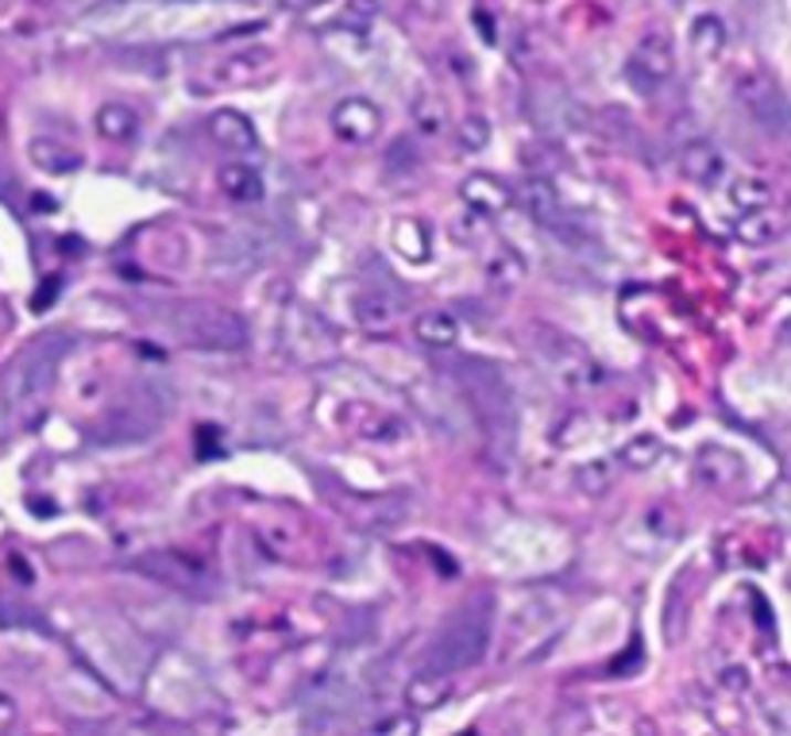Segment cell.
Listing matches in <instances>:
<instances>
[{"label": "cell", "mask_w": 791, "mask_h": 736, "mask_svg": "<svg viewBox=\"0 0 791 736\" xmlns=\"http://www.w3.org/2000/svg\"><path fill=\"white\" fill-rule=\"evenodd\" d=\"M738 100L746 105V113L753 116L769 136H784L788 131V97L772 74H761V70H757V74L741 77Z\"/></svg>", "instance_id": "cell-5"}, {"label": "cell", "mask_w": 791, "mask_h": 736, "mask_svg": "<svg viewBox=\"0 0 791 736\" xmlns=\"http://www.w3.org/2000/svg\"><path fill=\"white\" fill-rule=\"evenodd\" d=\"M379 733H394V736H413L418 733V722H382Z\"/></svg>", "instance_id": "cell-31"}, {"label": "cell", "mask_w": 791, "mask_h": 736, "mask_svg": "<svg viewBox=\"0 0 791 736\" xmlns=\"http://www.w3.org/2000/svg\"><path fill=\"white\" fill-rule=\"evenodd\" d=\"M139 128L136 113H131L128 105H120V100H113V105H105L97 113V131L105 139H131Z\"/></svg>", "instance_id": "cell-21"}, {"label": "cell", "mask_w": 791, "mask_h": 736, "mask_svg": "<svg viewBox=\"0 0 791 736\" xmlns=\"http://www.w3.org/2000/svg\"><path fill=\"white\" fill-rule=\"evenodd\" d=\"M266 62H271V54L266 51H252V54H236L232 62H224V74L221 82L224 85H236V82H255V77L266 70Z\"/></svg>", "instance_id": "cell-24"}, {"label": "cell", "mask_w": 791, "mask_h": 736, "mask_svg": "<svg viewBox=\"0 0 791 736\" xmlns=\"http://www.w3.org/2000/svg\"><path fill=\"white\" fill-rule=\"evenodd\" d=\"M456 378L464 386V394L472 397V405L479 409V417L487 420L491 436L498 444H510L514 433H518V420H514V394L510 382L503 378V371L483 363V359H460Z\"/></svg>", "instance_id": "cell-3"}, {"label": "cell", "mask_w": 791, "mask_h": 736, "mask_svg": "<svg viewBox=\"0 0 791 736\" xmlns=\"http://www.w3.org/2000/svg\"><path fill=\"white\" fill-rule=\"evenodd\" d=\"M62 355H66V335H43L28 343L0 374V417L20 425L35 417L43 397L51 394Z\"/></svg>", "instance_id": "cell-1"}, {"label": "cell", "mask_w": 791, "mask_h": 736, "mask_svg": "<svg viewBox=\"0 0 791 736\" xmlns=\"http://www.w3.org/2000/svg\"><path fill=\"white\" fill-rule=\"evenodd\" d=\"M31 162H35L39 170H46V174H74V170L82 167V154L62 147L59 139H35V143H31Z\"/></svg>", "instance_id": "cell-19"}, {"label": "cell", "mask_w": 791, "mask_h": 736, "mask_svg": "<svg viewBox=\"0 0 791 736\" xmlns=\"http://www.w3.org/2000/svg\"><path fill=\"white\" fill-rule=\"evenodd\" d=\"M351 8H356V12H363V15H375L382 8V0H351Z\"/></svg>", "instance_id": "cell-33"}, {"label": "cell", "mask_w": 791, "mask_h": 736, "mask_svg": "<svg viewBox=\"0 0 791 736\" xmlns=\"http://www.w3.org/2000/svg\"><path fill=\"white\" fill-rule=\"evenodd\" d=\"M738 239H746V244H772V239L784 232V224H780V216H772L769 209H757V213H746V221L738 224Z\"/></svg>", "instance_id": "cell-22"}, {"label": "cell", "mask_w": 791, "mask_h": 736, "mask_svg": "<svg viewBox=\"0 0 791 736\" xmlns=\"http://www.w3.org/2000/svg\"><path fill=\"white\" fill-rule=\"evenodd\" d=\"M730 205L738 213H757V209H769L772 205V185L761 182V178H738L730 185Z\"/></svg>", "instance_id": "cell-20"}, {"label": "cell", "mask_w": 791, "mask_h": 736, "mask_svg": "<svg viewBox=\"0 0 791 736\" xmlns=\"http://www.w3.org/2000/svg\"><path fill=\"white\" fill-rule=\"evenodd\" d=\"M521 205L529 209V216L545 228H560L563 224V205H560V193L552 190V182L545 178H529L521 185Z\"/></svg>", "instance_id": "cell-13"}, {"label": "cell", "mask_w": 791, "mask_h": 736, "mask_svg": "<svg viewBox=\"0 0 791 736\" xmlns=\"http://www.w3.org/2000/svg\"><path fill=\"white\" fill-rule=\"evenodd\" d=\"M159 425H162V409L151 402V397H144V402H128V405H120V409H113L105 433L120 444H131V440H147V436H155L159 433Z\"/></svg>", "instance_id": "cell-10"}, {"label": "cell", "mask_w": 791, "mask_h": 736, "mask_svg": "<svg viewBox=\"0 0 791 736\" xmlns=\"http://www.w3.org/2000/svg\"><path fill=\"white\" fill-rule=\"evenodd\" d=\"M576 479H579V490L591 493V498H599V493H607L614 474H610V463H587Z\"/></svg>", "instance_id": "cell-27"}, {"label": "cell", "mask_w": 791, "mask_h": 736, "mask_svg": "<svg viewBox=\"0 0 791 736\" xmlns=\"http://www.w3.org/2000/svg\"><path fill=\"white\" fill-rule=\"evenodd\" d=\"M351 312H356V324L363 328V332H390L394 320L405 312V301L402 297L382 294V289H371V294L356 297V309Z\"/></svg>", "instance_id": "cell-11"}, {"label": "cell", "mask_w": 791, "mask_h": 736, "mask_svg": "<svg viewBox=\"0 0 791 736\" xmlns=\"http://www.w3.org/2000/svg\"><path fill=\"white\" fill-rule=\"evenodd\" d=\"M217 182H221L224 198L240 201V205H252V201L263 198V178H260V170H252L247 162H229V167H221Z\"/></svg>", "instance_id": "cell-16"}, {"label": "cell", "mask_w": 791, "mask_h": 736, "mask_svg": "<svg viewBox=\"0 0 791 736\" xmlns=\"http://www.w3.org/2000/svg\"><path fill=\"white\" fill-rule=\"evenodd\" d=\"M205 131H209V139L229 154H252L255 147H260L255 124L247 120L244 113H236V108H217V113L205 120Z\"/></svg>", "instance_id": "cell-8"}, {"label": "cell", "mask_w": 791, "mask_h": 736, "mask_svg": "<svg viewBox=\"0 0 791 736\" xmlns=\"http://www.w3.org/2000/svg\"><path fill=\"white\" fill-rule=\"evenodd\" d=\"M186 317L178 320L182 335L193 348L205 351H240L247 343V328L236 312L213 309V305H182Z\"/></svg>", "instance_id": "cell-4"}, {"label": "cell", "mask_w": 791, "mask_h": 736, "mask_svg": "<svg viewBox=\"0 0 791 736\" xmlns=\"http://www.w3.org/2000/svg\"><path fill=\"white\" fill-rule=\"evenodd\" d=\"M723 683H726V691H746V671H726L723 675Z\"/></svg>", "instance_id": "cell-32"}, {"label": "cell", "mask_w": 791, "mask_h": 736, "mask_svg": "<svg viewBox=\"0 0 791 736\" xmlns=\"http://www.w3.org/2000/svg\"><path fill=\"white\" fill-rule=\"evenodd\" d=\"M15 722H20V710H15V702L8 694H0V733L15 729Z\"/></svg>", "instance_id": "cell-30"}, {"label": "cell", "mask_w": 791, "mask_h": 736, "mask_svg": "<svg viewBox=\"0 0 791 736\" xmlns=\"http://www.w3.org/2000/svg\"><path fill=\"white\" fill-rule=\"evenodd\" d=\"M661 456H664V444L656 440L653 433H641V436H633V440L622 448V463L630 467V471H648V467H653Z\"/></svg>", "instance_id": "cell-23"}, {"label": "cell", "mask_w": 791, "mask_h": 736, "mask_svg": "<svg viewBox=\"0 0 791 736\" xmlns=\"http://www.w3.org/2000/svg\"><path fill=\"white\" fill-rule=\"evenodd\" d=\"M491 139V124L483 120V116H467L464 124H460V143L467 147V151H483Z\"/></svg>", "instance_id": "cell-28"}, {"label": "cell", "mask_w": 791, "mask_h": 736, "mask_svg": "<svg viewBox=\"0 0 791 736\" xmlns=\"http://www.w3.org/2000/svg\"><path fill=\"white\" fill-rule=\"evenodd\" d=\"M54 294H59V281H46V289L35 297V309H43L46 301H54Z\"/></svg>", "instance_id": "cell-34"}, {"label": "cell", "mask_w": 791, "mask_h": 736, "mask_svg": "<svg viewBox=\"0 0 791 736\" xmlns=\"http://www.w3.org/2000/svg\"><path fill=\"white\" fill-rule=\"evenodd\" d=\"M692 35H695V51H699L703 58H715V54H723V46H726L723 20H715V15H703V20L692 28Z\"/></svg>", "instance_id": "cell-25"}, {"label": "cell", "mask_w": 791, "mask_h": 736, "mask_svg": "<svg viewBox=\"0 0 791 736\" xmlns=\"http://www.w3.org/2000/svg\"><path fill=\"white\" fill-rule=\"evenodd\" d=\"M679 167H684V174H687V182H695V185H718L723 182V174H726V159H723V151L718 147H710V143H692L684 151V159H679Z\"/></svg>", "instance_id": "cell-14"}, {"label": "cell", "mask_w": 791, "mask_h": 736, "mask_svg": "<svg viewBox=\"0 0 791 736\" xmlns=\"http://www.w3.org/2000/svg\"><path fill=\"white\" fill-rule=\"evenodd\" d=\"M521 274H526V266H521V258L514 255V250H498L495 255V263H491V281L495 286H518L521 281Z\"/></svg>", "instance_id": "cell-26"}, {"label": "cell", "mask_w": 791, "mask_h": 736, "mask_svg": "<svg viewBox=\"0 0 791 736\" xmlns=\"http://www.w3.org/2000/svg\"><path fill=\"white\" fill-rule=\"evenodd\" d=\"M491 644V614L487 606H467L436 632V640L429 644L425 652V668L429 671H444V675H456V671H467L487 655Z\"/></svg>", "instance_id": "cell-2"}, {"label": "cell", "mask_w": 791, "mask_h": 736, "mask_svg": "<svg viewBox=\"0 0 791 736\" xmlns=\"http://www.w3.org/2000/svg\"><path fill=\"white\" fill-rule=\"evenodd\" d=\"M139 570L151 578H159V583L175 586V590H209V570L201 567L198 559H186V555L178 552H151L139 559Z\"/></svg>", "instance_id": "cell-7"}, {"label": "cell", "mask_w": 791, "mask_h": 736, "mask_svg": "<svg viewBox=\"0 0 791 736\" xmlns=\"http://www.w3.org/2000/svg\"><path fill=\"white\" fill-rule=\"evenodd\" d=\"M676 70V46L668 35H645L637 51L630 54V82L641 85L645 93L661 89Z\"/></svg>", "instance_id": "cell-6"}, {"label": "cell", "mask_w": 791, "mask_h": 736, "mask_svg": "<svg viewBox=\"0 0 791 736\" xmlns=\"http://www.w3.org/2000/svg\"><path fill=\"white\" fill-rule=\"evenodd\" d=\"M382 128V116L371 100L363 97H348L333 108V131L344 143H371Z\"/></svg>", "instance_id": "cell-9"}, {"label": "cell", "mask_w": 791, "mask_h": 736, "mask_svg": "<svg viewBox=\"0 0 791 736\" xmlns=\"http://www.w3.org/2000/svg\"><path fill=\"white\" fill-rule=\"evenodd\" d=\"M317 0H278V8H289V12H302V8H313Z\"/></svg>", "instance_id": "cell-35"}, {"label": "cell", "mask_w": 791, "mask_h": 736, "mask_svg": "<svg viewBox=\"0 0 791 736\" xmlns=\"http://www.w3.org/2000/svg\"><path fill=\"white\" fill-rule=\"evenodd\" d=\"M413 332H418V340L425 343V348L449 351V348H456V340H460V320L452 317V312H425Z\"/></svg>", "instance_id": "cell-18"}, {"label": "cell", "mask_w": 791, "mask_h": 736, "mask_svg": "<svg viewBox=\"0 0 791 736\" xmlns=\"http://www.w3.org/2000/svg\"><path fill=\"white\" fill-rule=\"evenodd\" d=\"M464 201L475 209L479 216H498L506 205H510V190H506L503 182H495L491 174H475V178H467L464 182Z\"/></svg>", "instance_id": "cell-15"}, {"label": "cell", "mask_w": 791, "mask_h": 736, "mask_svg": "<svg viewBox=\"0 0 791 736\" xmlns=\"http://www.w3.org/2000/svg\"><path fill=\"white\" fill-rule=\"evenodd\" d=\"M418 128L425 131V136H436V131H441V105H436L433 97H425L418 105Z\"/></svg>", "instance_id": "cell-29"}, {"label": "cell", "mask_w": 791, "mask_h": 736, "mask_svg": "<svg viewBox=\"0 0 791 736\" xmlns=\"http://www.w3.org/2000/svg\"><path fill=\"white\" fill-rule=\"evenodd\" d=\"M738 471L741 463L726 448H703L695 456V479L707 482V487H730L738 479Z\"/></svg>", "instance_id": "cell-17"}, {"label": "cell", "mask_w": 791, "mask_h": 736, "mask_svg": "<svg viewBox=\"0 0 791 736\" xmlns=\"http://www.w3.org/2000/svg\"><path fill=\"white\" fill-rule=\"evenodd\" d=\"M449 694H452V675L425 668L405 686V706H410L413 714H433V710H441L444 702H449Z\"/></svg>", "instance_id": "cell-12"}]
</instances>
